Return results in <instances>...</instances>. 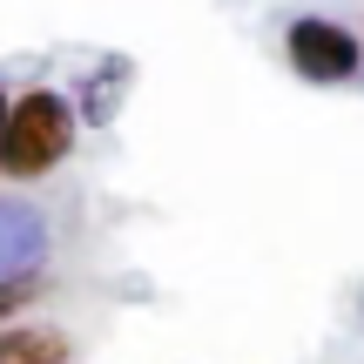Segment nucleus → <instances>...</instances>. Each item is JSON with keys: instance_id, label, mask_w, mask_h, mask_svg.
I'll return each instance as SVG.
<instances>
[{"instance_id": "f03ea898", "label": "nucleus", "mask_w": 364, "mask_h": 364, "mask_svg": "<svg viewBox=\"0 0 364 364\" xmlns=\"http://www.w3.org/2000/svg\"><path fill=\"white\" fill-rule=\"evenodd\" d=\"M284 54H290V68L304 81H351L358 61H364L358 34L344 21H324V14H297L290 34H284Z\"/></svg>"}, {"instance_id": "f257e3e1", "label": "nucleus", "mask_w": 364, "mask_h": 364, "mask_svg": "<svg viewBox=\"0 0 364 364\" xmlns=\"http://www.w3.org/2000/svg\"><path fill=\"white\" fill-rule=\"evenodd\" d=\"M75 156V108L54 88H27L7 102V135H0V176L41 182Z\"/></svg>"}, {"instance_id": "7ed1b4c3", "label": "nucleus", "mask_w": 364, "mask_h": 364, "mask_svg": "<svg viewBox=\"0 0 364 364\" xmlns=\"http://www.w3.org/2000/svg\"><path fill=\"white\" fill-rule=\"evenodd\" d=\"M75 344L54 324H0V364H68Z\"/></svg>"}, {"instance_id": "20e7f679", "label": "nucleus", "mask_w": 364, "mask_h": 364, "mask_svg": "<svg viewBox=\"0 0 364 364\" xmlns=\"http://www.w3.org/2000/svg\"><path fill=\"white\" fill-rule=\"evenodd\" d=\"M34 297H41V277H34V270H7V277H0V317L27 311Z\"/></svg>"}, {"instance_id": "39448f33", "label": "nucleus", "mask_w": 364, "mask_h": 364, "mask_svg": "<svg viewBox=\"0 0 364 364\" xmlns=\"http://www.w3.org/2000/svg\"><path fill=\"white\" fill-rule=\"evenodd\" d=\"M0 135H7V95H0Z\"/></svg>"}]
</instances>
